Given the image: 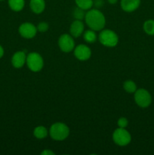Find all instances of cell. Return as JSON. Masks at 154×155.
<instances>
[{"mask_svg": "<svg viewBox=\"0 0 154 155\" xmlns=\"http://www.w3.org/2000/svg\"><path fill=\"white\" fill-rule=\"evenodd\" d=\"M85 20L88 27L95 31L103 30L105 27L106 18L98 9H89L85 14Z\"/></svg>", "mask_w": 154, "mask_h": 155, "instance_id": "obj_1", "label": "cell"}, {"mask_svg": "<svg viewBox=\"0 0 154 155\" xmlns=\"http://www.w3.org/2000/svg\"><path fill=\"white\" fill-rule=\"evenodd\" d=\"M50 136L55 141L65 140L69 135V129L63 123H54L49 130Z\"/></svg>", "mask_w": 154, "mask_h": 155, "instance_id": "obj_2", "label": "cell"}, {"mask_svg": "<svg viewBox=\"0 0 154 155\" xmlns=\"http://www.w3.org/2000/svg\"><path fill=\"white\" fill-rule=\"evenodd\" d=\"M98 39L103 45L110 48L116 46L119 42L118 35L113 30H108V29L101 30V32L98 36Z\"/></svg>", "mask_w": 154, "mask_h": 155, "instance_id": "obj_3", "label": "cell"}, {"mask_svg": "<svg viewBox=\"0 0 154 155\" xmlns=\"http://www.w3.org/2000/svg\"><path fill=\"white\" fill-rule=\"evenodd\" d=\"M27 63L29 69L33 72H39L43 68L44 61L41 54L37 52H30L27 56Z\"/></svg>", "mask_w": 154, "mask_h": 155, "instance_id": "obj_4", "label": "cell"}, {"mask_svg": "<svg viewBox=\"0 0 154 155\" xmlns=\"http://www.w3.org/2000/svg\"><path fill=\"white\" fill-rule=\"evenodd\" d=\"M134 101L142 108H146L150 105L152 102V96L150 93L145 89H138L134 92Z\"/></svg>", "mask_w": 154, "mask_h": 155, "instance_id": "obj_5", "label": "cell"}, {"mask_svg": "<svg viewBox=\"0 0 154 155\" xmlns=\"http://www.w3.org/2000/svg\"><path fill=\"white\" fill-rule=\"evenodd\" d=\"M113 140L119 146H126L131 142V136L125 128L119 127L113 132Z\"/></svg>", "mask_w": 154, "mask_h": 155, "instance_id": "obj_6", "label": "cell"}, {"mask_svg": "<svg viewBox=\"0 0 154 155\" xmlns=\"http://www.w3.org/2000/svg\"><path fill=\"white\" fill-rule=\"evenodd\" d=\"M58 45L62 51L69 53L75 48V42L71 35L64 33L59 37Z\"/></svg>", "mask_w": 154, "mask_h": 155, "instance_id": "obj_7", "label": "cell"}, {"mask_svg": "<svg viewBox=\"0 0 154 155\" xmlns=\"http://www.w3.org/2000/svg\"><path fill=\"white\" fill-rule=\"evenodd\" d=\"M20 35L25 39H32L35 37L37 33V27L31 23H24L18 29Z\"/></svg>", "mask_w": 154, "mask_h": 155, "instance_id": "obj_8", "label": "cell"}, {"mask_svg": "<svg viewBox=\"0 0 154 155\" xmlns=\"http://www.w3.org/2000/svg\"><path fill=\"white\" fill-rule=\"evenodd\" d=\"M74 55L78 60L85 61L88 60L91 56V50L84 44H80L78 45L74 48Z\"/></svg>", "mask_w": 154, "mask_h": 155, "instance_id": "obj_9", "label": "cell"}, {"mask_svg": "<svg viewBox=\"0 0 154 155\" xmlns=\"http://www.w3.org/2000/svg\"><path fill=\"white\" fill-rule=\"evenodd\" d=\"M26 61H27V55H26L24 51H16L12 56L11 64L14 68H21L25 64Z\"/></svg>", "mask_w": 154, "mask_h": 155, "instance_id": "obj_10", "label": "cell"}, {"mask_svg": "<svg viewBox=\"0 0 154 155\" xmlns=\"http://www.w3.org/2000/svg\"><path fill=\"white\" fill-rule=\"evenodd\" d=\"M84 24L82 21L79 20H75L71 24L70 27H69V33L71 36L73 37H79L84 31Z\"/></svg>", "mask_w": 154, "mask_h": 155, "instance_id": "obj_11", "label": "cell"}, {"mask_svg": "<svg viewBox=\"0 0 154 155\" xmlns=\"http://www.w3.org/2000/svg\"><path fill=\"white\" fill-rule=\"evenodd\" d=\"M140 5V0H121V7L125 12H133Z\"/></svg>", "mask_w": 154, "mask_h": 155, "instance_id": "obj_12", "label": "cell"}, {"mask_svg": "<svg viewBox=\"0 0 154 155\" xmlns=\"http://www.w3.org/2000/svg\"><path fill=\"white\" fill-rule=\"evenodd\" d=\"M30 7L33 13L37 15L42 13L45 8V0H30Z\"/></svg>", "mask_w": 154, "mask_h": 155, "instance_id": "obj_13", "label": "cell"}, {"mask_svg": "<svg viewBox=\"0 0 154 155\" xmlns=\"http://www.w3.org/2000/svg\"><path fill=\"white\" fill-rule=\"evenodd\" d=\"M10 8L14 12H21L25 5V0H8Z\"/></svg>", "mask_w": 154, "mask_h": 155, "instance_id": "obj_14", "label": "cell"}, {"mask_svg": "<svg viewBox=\"0 0 154 155\" xmlns=\"http://www.w3.org/2000/svg\"><path fill=\"white\" fill-rule=\"evenodd\" d=\"M48 131L43 126H39L33 130V136L38 139H43L47 137Z\"/></svg>", "mask_w": 154, "mask_h": 155, "instance_id": "obj_15", "label": "cell"}, {"mask_svg": "<svg viewBox=\"0 0 154 155\" xmlns=\"http://www.w3.org/2000/svg\"><path fill=\"white\" fill-rule=\"evenodd\" d=\"M83 38H84L85 41L88 43H94L97 39V36L95 31L93 30H88L85 31L83 33Z\"/></svg>", "mask_w": 154, "mask_h": 155, "instance_id": "obj_16", "label": "cell"}, {"mask_svg": "<svg viewBox=\"0 0 154 155\" xmlns=\"http://www.w3.org/2000/svg\"><path fill=\"white\" fill-rule=\"evenodd\" d=\"M143 30L149 36H154V20H147L143 26Z\"/></svg>", "mask_w": 154, "mask_h": 155, "instance_id": "obj_17", "label": "cell"}, {"mask_svg": "<svg viewBox=\"0 0 154 155\" xmlns=\"http://www.w3.org/2000/svg\"><path fill=\"white\" fill-rule=\"evenodd\" d=\"M77 7L83 10H89L93 6V0H75Z\"/></svg>", "mask_w": 154, "mask_h": 155, "instance_id": "obj_18", "label": "cell"}, {"mask_svg": "<svg viewBox=\"0 0 154 155\" xmlns=\"http://www.w3.org/2000/svg\"><path fill=\"white\" fill-rule=\"evenodd\" d=\"M123 88L125 91H126L128 93H134L137 89L136 83L132 80H126L124 82Z\"/></svg>", "mask_w": 154, "mask_h": 155, "instance_id": "obj_19", "label": "cell"}, {"mask_svg": "<svg viewBox=\"0 0 154 155\" xmlns=\"http://www.w3.org/2000/svg\"><path fill=\"white\" fill-rule=\"evenodd\" d=\"M85 10L80 8L76 7L75 8H74L73 11V15L74 18L75 20H79V21H82V20L85 19Z\"/></svg>", "mask_w": 154, "mask_h": 155, "instance_id": "obj_20", "label": "cell"}, {"mask_svg": "<svg viewBox=\"0 0 154 155\" xmlns=\"http://www.w3.org/2000/svg\"><path fill=\"white\" fill-rule=\"evenodd\" d=\"M118 127L120 128H126L128 125V120L126 117H120L117 121Z\"/></svg>", "mask_w": 154, "mask_h": 155, "instance_id": "obj_21", "label": "cell"}, {"mask_svg": "<svg viewBox=\"0 0 154 155\" xmlns=\"http://www.w3.org/2000/svg\"><path fill=\"white\" fill-rule=\"evenodd\" d=\"M48 24L46 22H40L37 26V30L42 33H45V32L48 31Z\"/></svg>", "mask_w": 154, "mask_h": 155, "instance_id": "obj_22", "label": "cell"}, {"mask_svg": "<svg viewBox=\"0 0 154 155\" xmlns=\"http://www.w3.org/2000/svg\"><path fill=\"white\" fill-rule=\"evenodd\" d=\"M104 5V0H93V5H95L97 8H102Z\"/></svg>", "mask_w": 154, "mask_h": 155, "instance_id": "obj_23", "label": "cell"}, {"mask_svg": "<svg viewBox=\"0 0 154 155\" xmlns=\"http://www.w3.org/2000/svg\"><path fill=\"white\" fill-rule=\"evenodd\" d=\"M41 154L42 155H54L55 154V153L53 152L52 151H51V150H49V149H47V150L45 149V150H44L42 153H41Z\"/></svg>", "mask_w": 154, "mask_h": 155, "instance_id": "obj_24", "label": "cell"}, {"mask_svg": "<svg viewBox=\"0 0 154 155\" xmlns=\"http://www.w3.org/2000/svg\"><path fill=\"white\" fill-rule=\"evenodd\" d=\"M4 55V48H2L1 45H0V58Z\"/></svg>", "mask_w": 154, "mask_h": 155, "instance_id": "obj_25", "label": "cell"}, {"mask_svg": "<svg viewBox=\"0 0 154 155\" xmlns=\"http://www.w3.org/2000/svg\"><path fill=\"white\" fill-rule=\"evenodd\" d=\"M118 2V0H108V2L110 3V5H115Z\"/></svg>", "mask_w": 154, "mask_h": 155, "instance_id": "obj_26", "label": "cell"}, {"mask_svg": "<svg viewBox=\"0 0 154 155\" xmlns=\"http://www.w3.org/2000/svg\"><path fill=\"white\" fill-rule=\"evenodd\" d=\"M0 1H3V0H0Z\"/></svg>", "mask_w": 154, "mask_h": 155, "instance_id": "obj_27", "label": "cell"}]
</instances>
